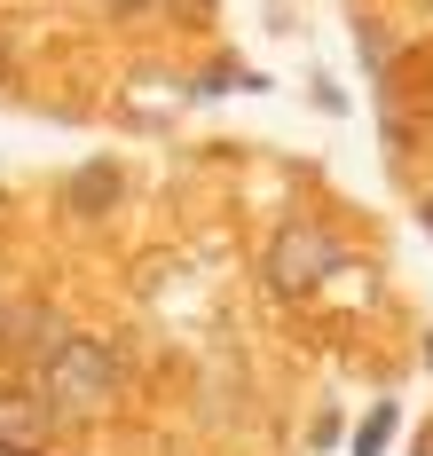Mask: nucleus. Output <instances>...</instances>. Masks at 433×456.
Returning a JSON list of instances; mask_svg holds the SVG:
<instances>
[{
	"instance_id": "nucleus-8",
	"label": "nucleus",
	"mask_w": 433,
	"mask_h": 456,
	"mask_svg": "<svg viewBox=\"0 0 433 456\" xmlns=\"http://www.w3.org/2000/svg\"><path fill=\"white\" fill-rule=\"evenodd\" d=\"M0 87H8V47H0Z\"/></svg>"
},
{
	"instance_id": "nucleus-9",
	"label": "nucleus",
	"mask_w": 433,
	"mask_h": 456,
	"mask_svg": "<svg viewBox=\"0 0 433 456\" xmlns=\"http://www.w3.org/2000/svg\"><path fill=\"white\" fill-rule=\"evenodd\" d=\"M426 228H433V197H426Z\"/></svg>"
},
{
	"instance_id": "nucleus-1",
	"label": "nucleus",
	"mask_w": 433,
	"mask_h": 456,
	"mask_svg": "<svg viewBox=\"0 0 433 456\" xmlns=\"http://www.w3.org/2000/svg\"><path fill=\"white\" fill-rule=\"evenodd\" d=\"M110 394H118V354L102 346V338H63L48 362H40V402H48L55 425H95L110 410Z\"/></svg>"
},
{
	"instance_id": "nucleus-3",
	"label": "nucleus",
	"mask_w": 433,
	"mask_h": 456,
	"mask_svg": "<svg viewBox=\"0 0 433 456\" xmlns=\"http://www.w3.org/2000/svg\"><path fill=\"white\" fill-rule=\"evenodd\" d=\"M71 330L48 299H24V291H0V362H48Z\"/></svg>"
},
{
	"instance_id": "nucleus-5",
	"label": "nucleus",
	"mask_w": 433,
	"mask_h": 456,
	"mask_svg": "<svg viewBox=\"0 0 433 456\" xmlns=\"http://www.w3.org/2000/svg\"><path fill=\"white\" fill-rule=\"evenodd\" d=\"M63 205H71V213H110V205H118V166H79V174H71V182H63Z\"/></svg>"
},
{
	"instance_id": "nucleus-6",
	"label": "nucleus",
	"mask_w": 433,
	"mask_h": 456,
	"mask_svg": "<svg viewBox=\"0 0 433 456\" xmlns=\"http://www.w3.org/2000/svg\"><path fill=\"white\" fill-rule=\"evenodd\" d=\"M394 417H402L394 402H379V410L363 417V433H355V456H386V441H394Z\"/></svg>"
},
{
	"instance_id": "nucleus-7",
	"label": "nucleus",
	"mask_w": 433,
	"mask_h": 456,
	"mask_svg": "<svg viewBox=\"0 0 433 456\" xmlns=\"http://www.w3.org/2000/svg\"><path fill=\"white\" fill-rule=\"evenodd\" d=\"M102 8H118V16H127V8H150V0H102Z\"/></svg>"
},
{
	"instance_id": "nucleus-10",
	"label": "nucleus",
	"mask_w": 433,
	"mask_h": 456,
	"mask_svg": "<svg viewBox=\"0 0 433 456\" xmlns=\"http://www.w3.org/2000/svg\"><path fill=\"white\" fill-rule=\"evenodd\" d=\"M426 8H433V0H426Z\"/></svg>"
},
{
	"instance_id": "nucleus-4",
	"label": "nucleus",
	"mask_w": 433,
	"mask_h": 456,
	"mask_svg": "<svg viewBox=\"0 0 433 456\" xmlns=\"http://www.w3.org/2000/svg\"><path fill=\"white\" fill-rule=\"evenodd\" d=\"M55 441V417L40 402V386H0V456H48Z\"/></svg>"
},
{
	"instance_id": "nucleus-2",
	"label": "nucleus",
	"mask_w": 433,
	"mask_h": 456,
	"mask_svg": "<svg viewBox=\"0 0 433 456\" xmlns=\"http://www.w3.org/2000/svg\"><path fill=\"white\" fill-rule=\"evenodd\" d=\"M331 268H339V236L315 228V221H284L268 236V252H260V283H268L276 299H307Z\"/></svg>"
}]
</instances>
